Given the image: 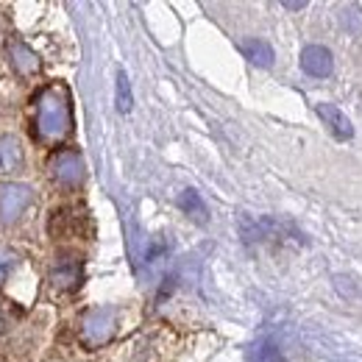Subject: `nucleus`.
<instances>
[{"label": "nucleus", "instance_id": "obj_1", "mask_svg": "<svg viewBox=\"0 0 362 362\" xmlns=\"http://www.w3.org/2000/svg\"><path fill=\"white\" fill-rule=\"evenodd\" d=\"M37 136L42 142H62L73 129V109L70 98L62 87H47L37 98V115H34Z\"/></svg>", "mask_w": 362, "mask_h": 362}, {"label": "nucleus", "instance_id": "obj_2", "mask_svg": "<svg viewBox=\"0 0 362 362\" xmlns=\"http://www.w3.org/2000/svg\"><path fill=\"white\" fill-rule=\"evenodd\" d=\"M117 332V310L115 307H98L90 310L81 320V343L98 349L103 343H109Z\"/></svg>", "mask_w": 362, "mask_h": 362}, {"label": "nucleus", "instance_id": "obj_3", "mask_svg": "<svg viewBox=\"0 0 362 362\" xmlns=\"http://www.w3.org/2000/svg\"><path fill=\"white\" fill-rule=\"evenodd\" d=\"M34 204V189L25 184H3L0 187V221L17 223Z\"/></svg>", "mask_w": 362, "mask_h": 362}, {"label": "nucleus", "instance_id": "obj_4", "mask_svg": "<svg viewBox=\"0 0 362 362\" xmlns=\"http://www.w3.org/2000/svg\"><path fill=\"white\" fill-rule=\"evenodd\" d=\"M50 176L62 187H76L84 181V162L78 151H59L50 159Z\"/></svg>", "mask_w": 362, "mask_h": 362}, {"label": "nucleus", "instance_id": "obj_5", "mask_svg": "<svg viewBox=\"0 0 362 362\" xmlns=\"http://www.w3.org/2000/svg\"><path fill=\"white\" fill-rule=\"evenodd\" d=\"M317 115H320V120L329 126V132H332L334 139L346 142V139L354 136V126H351V120L343 115L340 106H334V103H320V106H317Z\"/></svg>", "mask_w": 362, "mask_h": 362}, {"label": "nucleus", "instance_id": "obj_6", "mask_svg": "<svg viewBox=\"0 0 362 362\" xmlns=\"http://www.w3.org/2000/svg\"><path fill=\"white\" fill-rule=\"evenodd\" d=\"M50 281L59 290H76L81 284V262L76 257H62L50 271Z\"/></svg>", "mask_w": 362, "mask_h": 362}, {"label": "nucleus", "instance_id": "obj_7", "mask_svg": "<svg viewBox=\"0 0 362 362\" xmlns=\"http://www.w3.org/2000/svg\"><path fill=\"white\" fill-rule=\"evenodd\" d=\"M301 67H304L310 76H315V78H326V76L332 73V53L320 45L304 47V53H301Z\"/></svg>", "mask_w": 362, "mask_h": 362}, {"label": "nucleus", "instance_id": "obj_8", "mask_svg": "<svg viewBox=\"0 0 362 362\" xmlns=\"http://www.w3.org/2000/svg\"><path fill=\"white\" fill-rule=\"evenodd\" d=\"M23 165V148L14 136H0V176L20 170Z\"/></svg>", "mask_w": 362, "mask_h": 362}, {"label": "nucleus", "instance_id": "obj_9", "mask_svg": "<svg viewBox=\"0 0 362 362\" xmlns=\"http://www.w3.org/2000/svg\"><path fill=\"white\" fill-rule=\"evenodd\" d=\"M240 50L251 64H259V67L273 64V47L265 40H245V42H240Z\"/></svg>", "mask_w": 362, "mask_h": 362}, {"label": "nucleus", "instance_id": "obj_10", "mask_svg": "<svg viewBox=\"0 0 362 362\" xmlns=\"http://www.w3.org/2000/svg\"><path fill=\"white\" fill-rule=\"evenodd\" d=\"M11 64H14L23 76H31V73L40 70V59H37V53H34L31 47H25L23 42H14V45H11Z\"/></svg>", "mask_w": 362, "mask_h": 362}, {"label": "nucleus", "instance_id": "obj_11", "mask_svg": "<svg viewBox=\"0 0 362 362\" xmlns=\"http://www.w3.org/2000/svg\"><path fill=\"white\" fill-rule=\"evenodd\" d=\"M179 206L189 215V218H195L198 223L206 221V206H204V201H201V195H198L195 189H184V192H181Z\"/></svg>", "mask_w": 362, "mask_h": 362}, {"label": "nucleus", "instance_id": "obj_12", "mask_svg": "<svg viewBox=\"0 0 362 362\" xmlns=\"http://www.w3.org/2000/svg\"><path fill=\"white\" fill-rule=\"evenodd\" d=\"M248 362H284V360H281V354H279V349H276V346H271V343H262V346L251 349Z\"/></svg>", "mask_w": 362, "mask_h": 362}, {"label": "nucleus", "instance_id": "obj_13", "mask_svg": "<svg viewBox=\"0 0 362 362\" xmlns=\"http://www.w3.org/2000/svg\"><path fill=\"white\" fill-rule=\"evenodd\" d=\"M132 103H134V98H132V84H129L126 73H120V76H117V109H120V112H129Z\"/></svg>", "mask_w": 362, "mask_h": 362}, {"label": "nucleus", "instance_id": "obj_14", "mask_svg": "<svg viewBox=\"0 0 362 362\" xmlns=\"http://www.w3.org/2000/svg\"><path fill=\"white\" fill-rule=\"evenodd\" d=\"M17 268V254L8 248H0V284L8 279V273Z\"/></svg>", "mask_w": 362, "mask_h": 362}, {"label": "nucleus", "instance_id": "obj_15", "mask_svg": "<svg viewBox=\"0 0 362 362\" xmlns=\"http://www.w3.org/2000/svg\"><path fill=\"white\" fill-rule=\"evenodd\" d=\"M343 25H346L349 31H362V11L357 6L343 8Z\"/></svg>", "mask_w": 362, "mask_h": 362}, {"label": "nucleus", "instance_id": "obj_16", "mask_svg": "<svg viewBox=\"0 0 362 362\" xmlns=\"http://www.w3.org/2000/svg\"><path fill=\"white\" fill-rule=\"evenodd\" d=\"M281 6H284V8H290V11H301L307 3H304V0H298V3H281Z\"/></svg>", "mask_w": 362, "mask_h": 362}]
</instances>
